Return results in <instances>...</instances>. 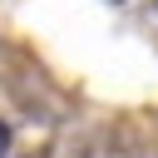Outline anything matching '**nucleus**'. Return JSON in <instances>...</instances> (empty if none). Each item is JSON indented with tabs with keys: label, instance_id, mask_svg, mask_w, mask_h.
I'll list each match as a JSON object with an SVG mask.
<instances>
[{
	"label": "nucleus",
	"instance_id": "obj_1",
	"mask_svg": "<svg viewBox=\"0 0 158 158\" xmlns=\"http://www.w3.org/2000/svg\"><path fill=\"white\" fill-rule=\"evenodd\" d=\"M10 153V128H5V118H0V158Z\"/></svg>",
	"mask_w": 158,
	"mask_h": 158
}]
</instances>
